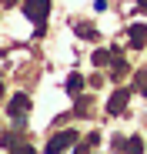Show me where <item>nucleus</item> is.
<instances>
[{
	"mask_svg": "<svg viewBox=\"0 0 147 154\" xmlns=\"http://www.w3.org/2000/svg\"><path fill=\"white\" fill-rule=\"evenodd\" d=\"M50 14V0H23V17L37 23V30H44V20Z\"/></svg>",
	"mask_w": 147,
	"mask_h": 154,
	"instance_id": "1",
	"label": "nucleus"
},
{
	"mask_svg": "<svg viewBox=\"0 0 147 154\" xmlns=\"http://www.w3.org/2000/svg\"><path fill=\"white\" fill-rule=\"evenodd\" d=\"M77 144V131H60V134H54L50 141H47V147H44V154H64L67 147H74Z\"/></svg>",
	"mask_w": 147,
	"mask_h": 154,
	"instance_id": "2",
	"label": "nucleus"
},
{
	"mask_svg": "<svg viewBox=\"0 0 147 154\" xmlns=\"http://www.w3.org/2000/svg\"><path fill=\"white\" fill-rule=\"evenodd\" d=\"M127 104H130V87H117V91L110 94V100H107V114H110V117L124 114Z\"/></svg>",
	"mask_w": 147,
	"mask_h": 154,
	"instance_id": "3",
	"label": "nucleus"
},
{
	"mask_svg": "<svg viewBox=\"0 0 147 154\" xmlns=\"http://www.w3.org/2000/svg\"><path fill=\"white\" fill-rule=\"evenodd\" d=\"M7 114H10L17 124H23V117L30 114V97H27V94H14L10 104H7Z\"/></svg>",
	"mask_w": 147,
	"mask_h": 154,
	"instance_id": "4",
	"label": "nucleus"
},
{
	"mask_svg": "<svg viewBox=\"0 0 147 154\" xmlns=\"http://www.w3.org/2000/svg\"><path fill=\"white\" fill-rule=\"evenodd\" d=\"M127 44L134 47V50H144L147 47V23H130V27H127Z\"/></svg>",
	"mask_w": 147,
	"mask_h": 154,
	"instance_id": "5",
	"label": "nucleus"
},
{
	"mask_svg": "<svg viewBox=\"0 0 147 154\" xmlns=\"http://www.w3.org/2000/svg\"><path fill=\"white\" fill-rule=\"evenodd\" d=\"M127 74H130L127 60H120V54H114V60H110V81H124Z\"/></svg>",
	"mask_w": 147,
	"mask_h": 154,
	"instance_id": "6",
	"label": "nucleus"
},
{
	"mask_svg": "<svg viewBox=\"0 0 147 154\" xmlns=\"http://www.w3.org/2000/svg\"><path fill=\"white\" fill-rule=\"evenodd\" d=\"M90 60H94V67H104V64H110V60H114V50H104V47H97L94 54H90Z\"/></svg>",
	"mask_w": 147,
	"mask_h": 154,
	"instance_id": "7",
	"label": "nucleus"
},
{
	"mask_svg": "<svg viewBox=\"0 0 147 154\" xmlns=\"http://www.w3.org/2000/svg\"><path fill=\"white\" fill-rule=\"evenodd\" d=\"M124 154H144V137H127V144H124Z\"/></svg>",
	"mask_w": 147,
	"mask_h": 154,
	"instance_id": "8",
	"label": "nucleus"
},
{
	"mask_svg": "<svg viewBox=\"0 0 147 154\" xmlns=\"http://www.w3.org/2000/svg\"><path fill=\"white\" fill-rule=\"evenodd\" d=\"M134 87H137V94L147 97V67H140V70L134 74Z\"/></svg>",
	"mask_w": 147,
	"mask_h": 154,
	"instance_id": "9",
	"label": "nucleus"
},
{
	"mask_svg": "<svg viewBox=\"0 0 147 154\" xmlns=\"http://www.w3.org/2000/svg\"><path fill=\"white\" fill-rule=\"evenodd\" d=\"M74 30H77V37H84V40H94V37H97V27H94V23H77Z\"/></svg>",
	"mask_w": 147,
	"mask_h": 154,
	"instance_id": "10",
	"label": "nucleus"
},
{
	"mask_svg": "<svg viewBox=\"0 0 147 154\" xmlns=\"http://www.w3.org/2000/svg\"><path fill=\"white\" fill-rule=\"evenodd\" d=\"M80 87H84V77L80 74H70L67 77V94H80Z\"/></svg>",
	"mask_w": 147,
	"mask_h": 154,
	"instance_id": "11",
	"label": "nucleus"
},
{
	"mask_svg": "<svg viewBox=\"0 0 147 154\" xmlns=\"http://www.w3.org/2000/svg\"><path fill=\"white\" fill-rule=\"evenodd\" d=\"M17 131H20V127H17ZM17 131H7L4 137H0V144H4L7 151H10V147H17V141H20V134H17Z\"/></svg>",
	"mask_w": 147,
	"mask_h": 154,
	"instance_id": "12",
	"label": "nucleus"
},
{
	"mask_svg": "<svg viewBox=\"0 0 147 154\" xmlns=\"http://www.w3.org/2000/svg\"><path fill=\"white\" fill-rule=\"evenodd\" d=\"M10 154H37L30 144H17V147H10Z\"/></svg>",
	"mask_w": 147,
	"mask_h": 154,
	"instance_id": "13",
	"label": "nucleus"
},
{
	"mask_svg": "<svg viewBox=\"0 0 147 154\" xmlns=\"http://www.w3.org/2000/svg\"><path fill=\"white\" fill-rule=\"evenodd\" d=\"M84 144H87V147H97V144H100V134H97V131H94V134H87V141H84Z\"/></svg>",
	"mask_w": 147,
	"mask_h": 154,
	"instance_id": "14",
	"label": "nucleus"
},
{
	"mask_svg": "<svg viewBox=\"0 0 147 154\" xmlns=\"http://www.w3.org/2000/svg\"><path fill=\"white\" fill-rule=\"evenodd\" d=\"M87 151H90L87 144H77V147H74V154H87Z\"/></svg>",
	"mask_w": 147,
	"mask_h": 154,
	"instance_id": "15",
	"label": "nucleus"
},
{
	"mask_svg": "<svg viewBox=\"0 0 147 154\" xmlns=\"http://www.w3.org/2000/svg\"><path fill=\"white\" fill-rule=\"evenodd\" d=\"M0 4H4V7H14V4H17V0H0Z\"/></svg>",
	"mask_w": 147,
	"mask_h": 154,
	"instance_id": "16",
	"label": "nucleus"
},
{
	"mask_svg": "<svg viewBox=\"0 0 147 154\" xmlns=\"http://www.w3.org/2000/svg\"><path fill=\"white\" fill-rule=\"evenodd\" d=\"M137 7H144V10H147V0H137Z\"/></svg>",
	"mask_w": 147,
	"mask_h": 154,
	"instance_id": "17",
	"label": "nucleus"
},
{
	"mask_svg": "<svg viewBox=\"0 0 147 154\" xmlns=\"http://www.w3.org/2000/svg\"><path fill=\"white\" fill-rule=\"evenodd\" d=\"M0 97H4V84H0Z\"/></svg>",
	"mask_w": 147,
	"mask_h": 154,
	"instance_id": "18",
	"label": "nucleus"
}]
</instances>
